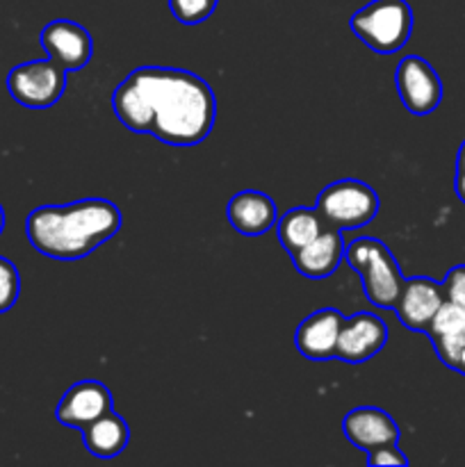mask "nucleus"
<instances>
[{
    "label": "nucleus",
    "instance_id": "nucleus-8",
    "mask_svg": "<svg viewBox=\"0 0 465 467\" xmlns=\"http://www.w3.org/2000/svg\"><path fill=\"white\" fill-rule=\"evenodd\" d=\"M39 41L46 55L67 73L85 68L94 55V41H91L89 32L78 23L67 21V18L50 21L41 30Z\"/></svg>",
    "mask_w": 465,
    "mask_h": 467
},
{
    "label": "nucleus",
    "instance_id": "nucleus-2",
    "mask_svg": "<svg viewBox=\"0 0 465 467\" xmlns=\"http://www.w3.org/2000/svg\"><path fill=\"white\" fill-rule=\"evenodd\" d=\"M121 228V213L112 201L82 199L67 205H41L26 219V235L41 255L80 260L112 240Z\"/></svg>",
    "mask_w": 465,
    "mask_h": 467
},
{
    "label": "nucleus",
    "instance_id": "nucleus-3",
    "mask_svg": "<svg viewBox=\"0 0 465 467\" xmlns=\"http://www.w3.org/2000/svg\"><path fill=\"white\" fill-rule=\"evenodd\" d=\"M345 260L363 278V292L369 304L395 310L406 278L390 249L374 237H360L345 246Z\"/></svg>",
    "mask_w": 465,
    "mask_h": 467
},
{
    "label": "nucleus",
    "instance_id": "nucleus-15",
    "mask_svg": "<svg viewBox=\"0 0 465 467\" xmlns=\"http://www.w3.org/2000/svg\"><path fill=\"white\" fill-rule=\"evenodd\" d=\"M342 258H345V240H342V231L326 226L313 242L304 246V249L294 251L292 260H294L296 272L304 274L305 278H326L340 267Z\"/></svg>",
    "mask_w": 465,
    "mask_h": 467
},
{
    "label": "nucleus",
    "instance_id": "nucleus-10",
    "mask_svg": "<svg viewBox=\"0 0 465 467\" xmlns=\"http://www.w3.org/2000/svg\"><path fill=\"white\" fill-rule=\"evenodd\" d=\"M388 342V327L378 315L356 313L345 317L337 337L336 358L345 363H365L374 358Z\"/></svg>",
    "mask_w": 465,
    "mask_h": 467
},
{
    "label": "nucleus",
    "instance_id": "nucleus-21",
    "mask_svg": "<svg viewBox=\"0 0 465 467\" xmlns=\"http://www.w3.org/2000/svg\"><path fill=\"white\" fill-rule=\"evenodd\" d=\"M442 290H445V299L459 306L465 313V265L450 269V274L442 281Z\"/></svg>",
    "mask_w": 465,
    "mask_h": 467
},
{
    "label": "nucleus",
    "instance_id": "nucleus-17",
    "mask_svg": "<svg viewBox=\"0 0 465 467\" xmlns=\"http://www.w3.org/2000/svg\"><path fill=\"white\" fill-rule=\"evenodd\" d=\"M324 228H326V223L319 217L317 208H294L276 222L278 242L290 255L304 249L308 242H313Z\"/></svg>",
    "mask_w": 465,
    "mask_h": 467
},
{
    "label": "nucleus",
    "instance_id": "nucleus-4",
    "mask_svg": "<svg viewBox=\"0 0 465 467\" xmlns=\"http://www.w3.org/2000/svg\"><path fill=\"white\" fill-rule=\"evenodd\" d=\"M351 32L378 55H392L413 32V9L406 0H372L351 16Z\"/></svg>",
    "mask_w": 465,
    "mask_h": 467
},
{
    "label": "nucleus",
    "instance_id": "nucleus-12",
    "mask_svg": "<svg viewBox=\"0 0 465 467\" xmlns=\"http://www.w3.org/2000/svg\"><path fill=\"white\" fill-rule=\"evenodd\" d=\"M342 324H345V315L336 308H322L308 315L294 333L296 351L308 360L336 358Z\"/></svg>",
    "mask_w": 465,
    "mask_h": 467
},
{
    "label": "nucleus",
    "instance_id": "nucleus-5",
    "mask_svg": "<svg viewBox=\"0 0 465 467\" xmlns=\"http://www.w3.org/2000/svg\"><path fill=\"white\" fill-rule=\"evenodd\" d=\"M381 201L378 194L363 181L345 178L324 187L317 199V213L324 223L337 231L363 228L377 217Z\"/></svg>",
    "mask_w": 465,
    "mask_h": 467
},
{
    "label": "nucleus",
    "instance_id": "nucleus-14",
    "mask_svg": "<svg viewBox=\"0 0 465 467\" xmlns=\"http://www.w3.org/2000/svg\"><path fill=\"white\" fill-rule=\"evenodd\" d=\"M226 217L237 233L258 237L276 226L278 210L276 203L263 192L244 190L228 201Z\"/></svg>",
    "mask_w": 465,
    "mask_h": 467
},
{
    "label": "nucleus",
    "instance_id": "nucleus-6",
    "mask_svg": "<svg viewBox=\"0 0 465 467\" xmlns=\"http://www.w3.org/2000/svg\"><path fill=\"white\" fill-rule=\"evenodd\" d=\"M67 89V71L53 59L18 64L7 76V91L18 105L30 109L53 108Z\"/></svg>",
    "mask_w": 465,
    "mask_h": 467
},
{
    "label": "nucleus",
    "instance_id": "nucleus-7",
    "mask_svg": "<svg viewBox=\"0 0 465 467\" xmlns=\"http://www.w3.org/2000/svg\"><path fill=\"white\" fill-rule=\"evenodd\" d=\"M397 94L410 114H431L442 100V82L436 68L418 55H408L397 64Z\"/></svg>",
    "mask_w": 465,
    "mask_h": 467
},
{
    "label": "nucleus",
    "instance_id": "nucleus-11",
    "mask_svg": "<svg viewBox=\"0 0 465 467\" xmlns=\"http://www.w3.org/2000/svg\"><path fill=\"white\" fill-rule=\"evenodd\" d=\"M442 304H445L442 283H436L433 278L427 276H415L404 283V290H401L395 310L397 317L406 328L427 333L433 315L438 313Z\"/></svg>",
    "mask_w": 465,
    "mask_h": 467
},
{
    "label": "nucleus",
    "instance_id": "nucleus-9",
    "mask_svg": "<svg viewBox=\"0 0 465 467\" xmlns=\"http://www.w3.org/2000/svg\"><path fill=\"white\" fill-rule=\"evenodd\" d=\"M114 410L112 392L100 381H80L64 392L62 401L57 404L55 418L62 427L85 429L98 418Z\"/></svg>",
    "mask_w": 465,
    "mask_h": 467
},
{
    "label": "nucleus",
    "instance_id": "nucleus-13",
    "mask_svg": "<svg viewBox=\"0 0 465 467\" xmlns=\"http://www.w3.org/2000/svg\"><path fill=\"white\" fill-rule=\"evenodd\" d=\"M342 429H345L346 441L360 451H372L381 445L399 442V427L395 420L383 409H374V406H363L346 413Z\"/></svg>",
    "mask_w": 465,
    "mask_h": 467
},
{
    "label": "nucleus",
    "instance_id": "nucleus-24",
    "mask_svg": "<svg viewBox=\"0 0 465 467\" xmlns=\"http://www.w3.org/2000/svg\"><path fill=\"white\" fill-rule=\"evenodd\" d=\"M456 372L463 374V377H465V347H463V351H460V356H459V365H456Z\"/></svg>",
    "mask_w": 465,
    "mask_h": 467
},
{
    "label": "nucleus",
    "instance_id": "nucleus-20",
    "mask_svg": "<svg viewBox=\"0 0 465 467\" xmlns=\"http://www.w3.org/2000/svg\"><path fill=\"white\" fill-rule=\"evenodd\" d=\"M21 295V276L12 260L0 255V315L14 308Z\"/></svg>",
    "mask_w": 465,
    "mask_h": 467
},
{
    "label": "nucleus",
    "instance_id": "nucleus-22",
    "mask_svg": "<svg viewBox=\"0 0 465 467\" xmlns=\"http://www.w3.org/2000/svg\"><path fill=\"white\" fill-rule=\"evenodd\" d=\"M367 463L372 467H406L408 465V459L397 447V442H392V445H381L377 450L367 451Z\"/></svg>",
    "mask_w": 465,
    "mask_h": 467
},
{
    "label": "nucleus",
    "instance_id": "nucleus-19",
    "mask_svg": "<svg viewBox=\"0 0 465 467\" xmlns=\"http://www.w3.org/2000/svg\"><path fill=\"white\" fill-rule=\"evenodd\" d=\"M219 0H169L173 18H178L185 26H196L210 18Z\"/></svg>",
    "mask_w": 465,
    "mask_h": 467
},
{
    "label": "nucleus",
    "instance_id": "nucleus-16",
    "mask_svg": "<svg viewBox=\"0 0 465 467\" xmlns=\"http://www.w3.org/2000/svg\"><path fill=\"white\" fill-rule=\"evenodd\" d=\"M128 441H130V427L114 410L82 429V442L96 459H114L126 450Z\"/></svg>",
    "mask_w": 465,
    "mask_h": 467
},
{
    "label": "nucleus",
    "instance_id": "nucleus-23",
    "mask_svg": "<svg viewBox=\"0 0 465 467\" xmlns=\"http://www.w3.org/2000/svg\"><path fill=\"white\" fill-rule=\"evenodd\" d=\"M454 190L460 203H465V141L460 144L459 155H456V178H454Z\"/></svg>",
    "mask_w": 465,
    "mask_h": 467
},
{
    "label": "nucleus",
    "instance_id": "nucleus-18",
    "mask_svg": "<svg viewBox=\"0 0 465 467\" xmlns=\"http://www.w3.org/2000/svg\"><path fill=\"white\" fill-rule=\"evenodd\" d=\"M465 331V313L459 308L456 304L445 299V304L438 308V313L433 315L431 324L427 328V336L431 340L436 337H447V336H456V333Z\"/></svg>",
    "mask_w": 465,
    "mask_h": 467
},
{
    "label": "nucleus",
    "instance_id": "nucleus-1",
    "mask_svg": "<svg viewBox=\"0 0 465 467\" xmlns=\"http://www.w3.org/2000/svg\"><path fill=\"white\" fill-rule=\"evenodd\" d=\"M112 108L132 132L153 135L171 146H196L210 135L217 99L196 73L141 67L114 89Z\"/></svg>",
    "mask_w": 465,
    "mask_h": 467
},
{
    "label": "nucleus",
    "instance_id": "nucleus-25",
    "mask_svg": "<svg viewBox=\"0 0 465 467\" xmlns=\"http://www.w3.org/2000/svg\"><path fill=\"white\" fill-rule=\"evenodd\" d=\"M3 231H5V210L3 205H0V235H3Z\"/></svg>",
    "mask_w": 465,
    "mask_h": 467
}]
</instances>
